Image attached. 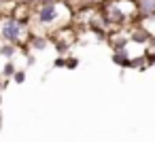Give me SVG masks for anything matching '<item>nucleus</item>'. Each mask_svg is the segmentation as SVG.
Segmentation results:
<instances>
[{
  "label": "nucleus",
  "instance_id": "obj_1",
  "mask_svg": "<svg viewBox=\"0 0 155 142\" xmlns=\"http://www.w3.org/2000/svg\"><path fill=\"white\" fill-rule=\"evenodd\" d=\"M34 13V19L38 21L41 28H47V30H62V28H68L70 19L64 17V13H72L70 7L66 2H62V0H58V2L53 5H47V7H38L32 11Z\"/></svg>",
  "mask_w": 155,
  "mask_h": 142
},
{
  "label": "nucleus",
  "instance_id": "obj_2",
  "mask_svg": "<svg viewBox=\"0 0 155 142\" xmlns=\"http://www.w3.org/2000/svg\"><path fill=\"white\" fill-rule=\"evenodd\" d=\"M30 26L26 21H19L11 15H5L0 17V40L2 43H9V45H15L17 49L24 47L30 38Z\"/></svg>",
  "mask_w": 155,
  "mask_h": 142
},
{
  "label": "nucleus",
  "instance_id": "obj_3",
  "mask_svg": "<svg viewBox=\"0 0 155 142\" xmlns=\"http://www.w3.org/2000/svg\"><path fill=\"white\" fill-rule=\"evenodd\" d=\"M134 7H136V19H140L142 26L155 17V0H134Z\"/></svg>",
  "mask_w": 155,
  "mask_h": 142
},
{
  "label": "nucleus",
  "instance_id": "obj_4",
  "mask_svg": "<svg viewBox=\"0 0 155 142\" xmlns=\"http://www.w3.org/2000/svg\"><path fill=\"white\" fill-rule=\"evenodd\" d=\"M49 38L47 36H43V34H30V38H28V47L32 49V51H45L47 47H49Z\"/></svg>",
  "mask_w": 155,
  "mask_h": 142
},
{
  "label": "nucleus",
  "instance_id": "obj_5",
  "mask_svg": "<svg viewBox=\"0 0 155 142\" xmlns=\"http://www.w3.org/2000/svg\"><path fill=\"white\" fill-rule=\"evenodd\" d=\"M127 45H130V36H121V34H113L110 36V47H113V53H117V51H125L127 49Z\"/></svg>",
  "mask_w": 155,
  "mask_h": 142
},
{
  "label": "nucleus",
  "instance_id": "obj_6",
  "mask_svg": "<svg viewBox=\"0 0 155 142\" xmlns=\"http://www.w3.org/2000/svg\"><path fill=\"white\" fill-rule=\"evenodd\" d=\"M15 53H17V47H15V45H9V43H2V45H0V57H5L7 62H13Z\"/></svg>",
  "mask_w": 155,
  "mask_h": 142
},
{
  "label": "nucleus",
  "instance_id": "obj_7",
  "mask_svg": "<svg viewBox=\"0 0 155 142\" xmlns=\"http://www.w3.org/2000/svg\"><path fill=\"white\" fill-rule=\"evenodd\" d=\"M70 40H64V38H60V36H53V47H55V51L64 57V53L66 51H70Z\"/></svg>",
  "mask_w": 155,
  "mask_h": 142
},
{
  "label": "nucleus",
  "instance_id": "obj_8",
  "mask_svg": "<svg viewBox=\"0 0 155 142\" xmlns=\"http://www.w3.org/2000/svg\"><path fill=\"white\" fill-rule=\"evenodd\" d=\"M113 62H115L117 66H123V68H127L130 53H127V51H117V53H113Z\"/></svg>",
  "mask_w": 155,
  "mask_h": 142
},
{
  "label": "nucleus",
  "instance_id": "obj_9",
  "mask_svg": "<svg viewBox=\"0 0 155 142\" xmlns=\"http://www.w3.org/2000/svg\"><path fill=\"white\" fill-rule=\"evenodd\" d=\"M15 72H17V68H15V64H13V62H7V64L2 66V72H0V74H2L5 79H11V76H13Z\"/></svg>",
  "mask_w": 155,
  "mask_h": 142
},
{
  "label": "nucleus",
  "instance_id": "obj_10",
  "mask_svg": "<svg viewBox=\"0 0 155 142\" xmlns=\"http://www.w3.org/2000/svg\"><path fill=\"white\" fill-rule=\"evenodd\" d=\"M58 0H34L32 2V9H38V7H47V5H53Z\"/></svg>",
  "mask_w": 155,
  "mask_h": 142
},
{
  "label": "nucleus",
  "instance_id": "obj_11",
  "mask_svg": "<svg viewBox=\"0 0 155 142\" xmlns=\"http://www.w3.org/2000/svg\"><path fill=\"white\" fill-rule=\"evenodd\" d=\"M11 79H13L15 83H24V81H26V70H17Z\"/></svg>",
  "mask_w": 155,
  "mask_h": 142
},
{
  "label": "nucleus",
  "instance_id": "obj_12",
  "mask_svg": "<svg viewBox=\"0 0 155 142\" xmlns=\"http://www.w3.org/2000/svg\"><path fill=\"white\" fill-rule=\"evenodd\" d=\"M53 66H55V68H66V57L58 55V57H55V62H53Z\"/></svg>",
  "mask_w": 155,
  "mask_h": 142
},
{
  "label": "nucleus",
  "instance_id": "obj_13",
  "mask_svg": "<svg viewBox=\"0 0 155 142\" xmlns=\"http://www.w3.org/2000/svg\"><path fill=\"white\" fill-rule=\"evenodd\" d=\"M77 66H79V60H77V57H72V60L66 57V68H68V70H70V68H77Z\"/></svg>",
  "mask_w": 155,
  "mask_h": 142
},
{
  "label": "nucleus",
  "instance_id": "obj_14",
  "mask_svg": "<svg viewBox=\"0 0 155 142\" xmlns=\"http://www.w3.org/2000/svg\"><path fill=\"white\" fill-rule=\"evenodd\" d=\"M7 2H9V0H0V11H2V7H5Z\"/></svg>",
  "mask_w": 155,
  "mask_h": 142
}]
</instances>
